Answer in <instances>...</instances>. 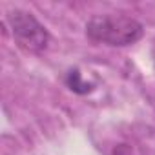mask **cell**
Segmentation results:
<instances>
[{
  "instance_id": "cell-1",
  "label": "cell",
  "mask_w": 155,
  "mask_h": 155,
  "mask_svg": "<svg viewBox=\"0 0 155 155\" xmlns=\"http://www.w3.org/2000/svg\"><path fill=\"white\" fill-rule=\"evenodd\" d=\"M144 35V26L126 15H95L86 24V37L93 42L126 48L139 42Z\"/></svg>"
},
{
  "instance_id": "cell-2",
  "label": "cell",
  "mask_w": 155,
  "mask_h": 155,
  "mask_svg": "<svg viewBox=\"0 0 155 155\" xmlns=\"http://www.w3.org/2000/svg\"><path fill=\"white\" fill-rule=\"evenodd\" d=\"M8 24L11 28L15 42L22 49L29 53H42L48 49L49 33L31 13L22 9H13L8 13Z\"/></svg>"
},
{
  "instance_id": "cell-3",
  "label": "cell",
  "mask_w": 155,
  "mask_h": 155,
  "mask_svg": "<svg viewBox=\"0 0 155 155\" xmlns=\"http://www.w3.org/2000/svg\"><path fill=\"white\" fill-rule=\"evenodd\" d=\"M66 82H68L69 90H73L75 93H82V95H84V93H90V91L93 90V84L84 82V81H82V75L77 71V69H73V71L68 73Z\"/></svg>"
},
{
  "instance_id": "cell-4",
  "label": "cell",
  "mask_w": 155,
  "mask_h": 155,
  "mask_svg": "<svg viewBox=\"0 0 155 155\" xmlns=\"http://www.w3.org/2000/svg\"><path fill=\"white\" fill-rule=\"evenodd\" d=\"M151 58H153V64H155V42H153V46H151Z\"/></svg>"
}]
</instances>
